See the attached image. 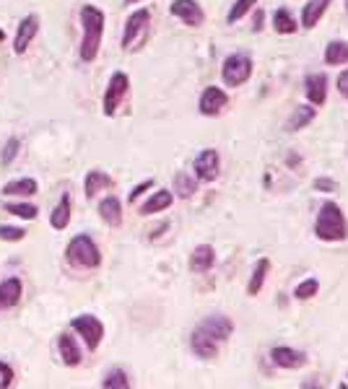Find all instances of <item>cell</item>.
<instances>
[{
    "label": "cell",
    "instance_id": "obj_30",
    "mask_svg": "<svg viewBox=\"0 0 348 389\" xmlns=\"http://www.w3.org/2000/svg\"><path fill=\"white\" fill-rule=\"evenodd\" d=\"M101 387H104V389H128L130 387L128 374L122 372V369H115V372H110L107 376H104Z\"/></svg>",
    "mask_w": 348,
    "mask_h": 389
},
{
    "label": "cell",
    "instance_id": "obj_38",
    "mask_svg": "<svg viewBox=\"0 0 348 389\" xmlns=\"http://www.w3.org/2000/svg\"><path fill=\"white\" fill-rule=\"evenodd\" d=\"M338 91H340L343 99H348V71H343L338 75Z\"/></svg>",
    "mask_w": 348,
    "mask_h": 389
},
{
    "label": "cell",
    "instance_id": "obj_32",
    "mask_svg": "<svg viewBox=\"0 0 348 389\" xmlns=\"http://www.w3.org/2000/svg\"><path fill=\"white\" fill-rule=\"evenodd\" d=\"M252 6H257V0H237V3L231 6V10H229V16H226V21H229V24H234V21H239L242 16H247Z\"/></svg>",
    "mask_w": 348,
    "mask_h": 389
},
{
    "label": "cell",
    "instance_id": "obj_21",
    "mask_svg": "<svg viewBox=\"0 0 348 389\" xmlns=\"http://www.w3.org/2000/svg\"><path fill=\"white\" fill-rule=\"evenodd\" d=\"M3 195H6V198H13V195H19V198L37 195V179H31V177H24V179L8 182V184L3 187Z\"/></svg>",
    "mask_w": 348,
    "mask_h": 389
},
{
    "label": "cell",
    "instance_id": "obj_26",
    "mask_svg": "<svg viewBox=\"0 0 348 389\" xmlns=\"http://www.w3.org/2000/svg\"><path fill=\"white\" fill-rule=\"evenodd\" d=\"M268 270H270V263H268L266 257H263V260L255 265V270H252V278H249V283H247V293H249V296H257V293H260L263 283H266Z\"/></svg>",
    "mask_w": 348,
    "mask_h": 389
},
{
    "label": "cell",
    "instance_id": "obj_25",
    "mask_svg": "<svg viewBox=\"0 0 348 389\" xmlns=\"http://www.w3.org/2000/svg\"><path fill=\"white\" fill-rule=\"evenodd\" d=\"M314 115H317V109H312V107H299V109H293V115L289 117V122H286V130H289V133L304 130V127H307V125L312 122V119H314Z\"/></svg>",
    "mask_w": 348,
    "mask_h": 389
},
{
    "label": "cell",
    "instance_id": "obj_19",
    "mask_svg": "<svg viewBox=\"0 0 348 389\" xmlns=\"http://www.w3.org/2000/svg\"><path fill=\"white\" fill-rule=\"evenodd\" d=\"M330 3H333V0H310V3L302 8V27L304 29L314 27V24L325 16V10H328Z\"/></svg>",
    "mask_w": 348,
    "mask_h": 389
},
{
    "label": "cell",
    "instance_id": "obj_11",
    "mask_svg": "<svg viewBox=\"0 0 348 389\" xmlns=\"http://www.w3.org/2000/svg\"><path fill=\"white\" fill-rule=\"evenodd\" d=\"M195 177L201 182H213L219 177V154L213 148H205L198 159H195Z\"/></svg>",
    "mask_w": 348,
    "mask_h": 389
},
{
    "label": "cell",
    "instance_id": "obj_10",
    "mask_svg": "<svg viewBox=\"0 0 348 389\" xmlns=\"http://www.w3.org/2000/svg\"><path fill=\"white\" fill-rule=\"evenodd\" d=\"M226 101H229V96H226V91L216 89V86H208V89L203 91L201 96V115H205V117H216L221 109L226 107Z\"/></svg>",
    "mask_w": 348,
    "mask_h": 389
},
{
    "label": "cell",
    "instance_id": "obj_20",
    "mask_svg": "<svg viewBox=\"0 0 348 389\" xmlns=\"http://www.w3.org/2000/svg\"><path fill=\"white\" fill-rule=\"evenodd\" d=\"M172 200H174V195L169 190H159V192H154L151 198L140 205V216H151V213H159V210H166L169 205H172Z\"/></svg>",
    "mask_w": 348,
    "mask_h": 389
},
{
    "label": "cell",
    "instance_id": "obj_23",
    "mask_svg": "<svg viewBox=\"0 0 348 389\" xmlns=\"http://www.w3.org/2000/svg\"><path fill=\"white\" fill-rule=\"evenodd\" d=\"M104 187H112V177H110V174L96 172V169L86 174V182H83V192H86V198H89V200L96 198V192L104 190Z\"/></svg>",
    "mask_w": 348,
    "mask_h": 389
},
{
    "label": "cell",
    "instance_id": "obj_5",
    "mask_svg": "<svg viewBox=\"0 0 348 389\" xmlns=\"http://www.w3.org/2000/svg\"><path fill=\"white\" fill-rule=\"evenodd\" d=\"M71 327L83 337V343H86L89 351H96V348H99L101 337H104V325H101L99 317H94V314H81V317H73Z\"/></svg>",
    "mask_w": 348,
    "mask_h": 389
},
{
    "label": "cell",
    "instance_id": "obj_7",
    "mask_svg": "<svg viewBox=\"0 0 348 389\" xmlns=\"http://www.w3.org/2000/svg\"><path fill=\"white\" fill-rule=\"evenodd\" d=\"M169 13L174 18H180L184 27H203V21H205V13L203 8L195 3V0H172V6H169Z\"/></svg>",
    "mask_w": 348,
    "mask_h": 389
},
{
    "label": "cell",
    "instance_id": "obj_13",
    "mask_svg": "<svg viewBox=\"0 0 348 389\" xmlns=\"http://www.w3.org/2000/svg\"><path fill=\"white\" fill-rule=\"evenodd\" d=\"M270 361H273L275 366H281V369H302L304 363H307V355H304L302 351H293V348L281 345V348H273V351H270Z\"/></svg>",
    "mask_w": 348,
    "mask_h": 389
},
{
    "label": "cell",
    "instance_id": "obj_28",
    "mask_svg": "<svg viewBox=\"0 0 348 389\" xmlns=\"http://www.w3.org/2000/svg\"><path fill=\"white\" fill-rule=\"evenodd\" d=\"M325 63L328 65H343L348 63V45L346 42H330L328 47H325Z\"/></svg>",
    "mask_w": 348,
    "mask_h": 389
},
{
    "label": "cell",
    "instance_id": "obj_3",
    "mask_svg": "<svg viewBox=\"0 0 348 389\" xmlns=\"http://www.w3.org/2000/svg\"><path fill=\"white\" fill-rule=\"evenodd\" d=\"M65 260L75 267H99L101 252L99 247L94 244V239L89 234H78L71 239V244L65 247Z\"/></svg>",
    "mask_w": 348,
    "mask_h": 389
},
{
    "label": "cell",
    "instance_id": "obj_6",
    "mask_svg": "<svg viewBox=\"0 0 348 389\" xmlns=\"http://www.w3.org/2000/svg\"><path fill=\"white\" fill-rule=\"evenodd\" d=\"M128 89H130V78L125 75V73H115V75L110 78V86H107V91H104V101H101V107H104V115H107V117H112V115L117 112L119 101L125 99Z\"/></svg>",
    "mask_w": 348,
    "mask_h": 389
},
{
    "label": "cell",
    "instance_id": "obj_15",
    "mask_svg": "<svg viewBox=\"0 0 348 389\" xmlns=\"http://www.w3.org/2000/svg\"><path fill=\"white\" fill-rule=\"evenodd\" d=\"M24 296V286H21V278H8V281L0 283V311L6 309H13Z\"/></svg>",
    "mask_w": 348,
    "mask_h": 389
},
{
    "label": "cell",
    "instance_id": "obj_41",
    "mask_svg": "<svg viewBox=\"0 0 348 389\" xmlns=\"http://www.w3.org/2000/svg\"><path fill=\"white\" fill-rule=\"evenodd\" d=\"M3 39H6V31H3V29H0V42H3Z\"/></svg>",
    "mask_w": 348,
    "mask_h": 389
},
{
    "label": "cell",
    "instance_id": "obj_27",
    "mask_svg": "<svg viewBox=\"0 0 348 389\" xmlns=\"http://www.w3.org/2000/svg\"><path fill=\"white\" fill-rule=\"evenodd\" d=\"M273 29L278 31V34H293V31L299 29V24L293 21V16L289 13V8H278L273 13Z\"/></svg>",
    "mask_w": 348,
    "mask_h": 389
},
{
    "label": "cell",
    "instance_id": "obj_9",
    "mask_svg": "<svg viewBox=\"0 0 348 389\" xmlns=\"http://www.w3.org/2000/svg\"><path fill=\"white\" fill-rule=\"evenodd\" d=\"M201 332L216 340V343H224V340H229L231 332H234V325H231L229 317H224V314H211V317H205L198 327Z\"/></svg>",
    "mask_w": 348,
    "mask_h": 389
},
{
    "label": "cell",
    "instance_id": "obj_2",
    "mask_svg": "<svg viewBox=\"0 0 348 389\" xmlns=\"http://www.w3.org/2000/svg\"><path fill=\"white\" fill-rule=\"evenodd\" d=\"M314 234H317V239H322V242H343L348 236L346 216H343L340 205H335L333 200H328L320 208V213H317Z\"/></svg>",
    "mask_w": 348,
    "mask_h": 389
},
{
    "label": "cell",
    "instance_id": "obj_24",
    "mask_svg": "<svg viewBox=\"0 0 348 389\" xmlns=\"http://www.w3.org/2000/svg\"><path fill=\"white\" fill-rule=\"evenodd\" d=\"M50 223H52V228H57V231L68 228V223H71V198H68V195H63L60 203L55 205L52 216H50Z\"/></svg>",
    "mask_w": 348,
    "mask_h": 389
},
{
    "label": "cell",
    "instance_id": "obj_16",
    "mask_svg": "<svg viewBox=\"0 0 348 389\" xmlns=\"http://www.w3.org/2000/svg\"><path fill=\"white\" fill-rule=\"evenodd\" d=\"M190 348H193V353L198 355V358H205V361H211V358L219 355V343L211 340V337L205 335V332H201V330H195L193 332V337H190Z\"/></svg>",
    "mask_w": 348,
    "mask_h": 389
},
{
    "label": "cell",
    "instance_id": "obj_17",
    "mask_svg": "<svg viewBox=\"0 0 348 389\" xmlns=\"http://www.w3.org/2000/svg\"><path fill=\"white\" fill-rule=\"evenodd\" d=\"M213 260H216V252H213L211 244L195 247L193 254H190V270H195V272H208L213 267Z\"/></svg>",
    "mask_w": 348,
    "mask_h": 389
},
{
    "label": "cell",
    "instance_id": "obj_12",
    "mask_svg": "<svg viewBox=\"0 0 348 389\" xmlns=\"http://www.w3.org/2000/svg\"><path fill=\"white\" fill-rule=\"evenodd\" d=\"M304 89H307V99L314 107H322L328 99V75L325 73H310L307 81H304Z\"/></svg>",
    "mask_w": 348,
    "mask_h": 389
},
{
    "label": "cell",
    "instance_id": "obj_37",
    "mask_svg": "<svg viewBox=\"0 0 348 389\" xmlns=\"http://www.w3.org/2000/svg\"><path fill=\"white\" fill-rule=\"evenodd\" d=\"M151 187H154V182L146 179V182H143V184H138L136 190L130 192V198H128V200H130V203H136V200L140 198V195H143V192H146V190H151Z\"/></svg>",
    "mask_w": 348,
    "mask_h": 389
},
{
    "label": "cell",
    "instance_id": "obj_14",
    "mask_svg": "<svg viewBox=\"0 0 348 389\" xmlns=\"http://www.w3.org/2000/svg\"><path fill=\"white\" fill-rule=\"evenodd\" d=\"M37 31H39V18L37 16H27L24 21H21L19 31H16V39H13V50H16V54L27 52L29 42L37 36Z\"/></svg>",
    "mask_w": 348,
    "mask_h": 389
},
{
    "label": "cell",
    "instance_id": "obj_29",
    "mask_svg": "<svg viewBox=\"0 0 348 389\" xmlns=\"http://www.w3.org/2000/svg\"><path fill=\"white\" fill-rule=\"evenodd\" d=\"M195 190H198V182H195V177H190V174H174V192L180 195V198H193Z\"/></svg>",
    "mask_w": 348,
    "mask_h": 389
},
{
    "label": "cell",
    "instance_id": "obj_36",
    "mask_svg": "<svg viewBox=\"0 0 348 389\" xmlns=\"http://www.w3.org/2000/svg\"><path fill=\"white\" fill-rule=\"evenodd\" d=\"M10 384H13V369L0 361V389H8Z\"/></svg>",
    "mask_w": 348,
    "mask_h": 389
},
{
    "label": "cell",
    "instance_id": "obj_1",
    "mask_svg": "<svg viewBox=\"0 0 348 389\" xmlns=\"http://www.w3.org/2000/svg\"><path fill=\"white\" fill-rule=\"evenodd\" d=\"M81 24H83L81 60L83 63H94L101 47V34H104V10H99L96 6H83Z\"/></svg>",
    "mask_w": 348,
    "mask_h": 389
},
{
    "label": "cell",
    "instance_id": "obj_31",
    "mask_svg": "<svg viewBox=\"0 0 348 389\" xmlns=\"http://www.w3.org/2000/svg\"><path fill=\"white\" fill-rule=\"evenodd\" d=\"M6 213H10V216H16V218H24V221H34L39 210L34 208V205H27V203H8V205H6Z\"/></svg>",
    "mask_w": 348,
    "mask_h": 389
},
{
    "label": "cell",
    "instance_id": "obj_22",
    "mask_svg": "<svg viewBox=\"0 0 348 389\" xmlns=\"http://www.w3.org/2000/svg\"><path fill=\"white\" fill-rule=\"evenodd\" d=\"M57 348H60V355H63L65 366H78L81 363V348H78V343L71 335H60Z\"/></svg>",
    "mask_w": 348,
    "mask_h": 389
},
{
    "label": "cell",
    "instance_id": "obj_4",
    "mask_svg": "<svg viewBox=\"0 0 348 389\" xmlns=\"http://www.w3.org/2000/svg\"><path fill=\"white\" fill-rule=\"evenodd\" d=\"M221 75H224V83H226V86H234V89H237V86L249 81V75H252V60L242 52L229 54V57L224 60Z\"/></svg>",
    "mask_w": 348,
    "mask_h": 389
},
{
    "label": "cell",
    "instance_id": "obj_42",
    "mask_svg": "<svg viewBox=\"0 0 348 389\" xmlns=\"http://www.w3.org/2000/svg\"><path fill=\"white\" fill-rule=\"evenodd\" d=\"M346 10H348V0H346Z\"/></svg>",
    "mask_w": 348,
    "mask_h": 389
},
{
    "label": "cell",
    "instance_id": "obj_35",
    "mask_svg": "<svg viewBox=\"0 0 348 389\" xmlns=\"http://www.w3.org/2000/svg\"><path fill=\"white\" fill-rule=\"evenodd\" d=\"M27 236L24 228H16V226H0V239L3 242H21Z\"/></svg>",
    "mask_w": 348,
    "mask_h": 389
},
{
    "label": "cell",
    "instance_id": "obj_34",
    "mask_svg": "<svg viewBox=\"0 0 348 389\" xmlns=\"http://www.w3.org/2000/svg\"><path fill=\"white\" fill-rule=\"evenodd\" d=\"M19 148H21V143H19V138H10L8 143H6V148H3V156H0V161H3V166H8L16 156H19Z\"/></svg>",
    "mask_w": 348,
    "mask_h": 389
},
{
    "label": "cell",
    "instance_id": "obj_43",
    "mask_svg": "<svg viewBox=\"0 0 348 389\" xmlns=\"http://www.w3.org/2000/svg\"><path fill=\"white\" fill-rule=\"evenodd\" d=\"M125 3H133V0H125Z\"/></svg>",
    "mask_w": 348,
    "mask_h": 389
},
{
    "label": "cell",
    "instance_id": "obj_18",
    "mask_svg": "<svg viewBox=\"0 0 348 389\" xmlns=\"http://www.w3.org/2000/svg\"><path fill=\"white\" fill-rule=\"evenodd\" d=\"M99 216L110 226H119L122 223V205H119V200L115 195H110V198H104L99 203Z\"/></svg>",
    "mask_w": 348,
    "mask_h": 389
},
{
    "label": "cell",
    "instance_id": "obj_8",
    "mask_svg": "<svg viewBox=\"0 0 348 389\" xmlns=\"http://www.w3.org/2000/svg\"><path fill=\"white\" fill-rule=\"evenodd\" d=\"M148 21H151V13H148L146 8L136 10V13L128 18V24H125V31H122V47H125V50H133V45H136L140 36L146 34Z\"/></svg>",
    "mask_w": 348,
    "mask_h": 389
},
{
    "label": "cell",
    "instance_id": "obj_33",
    "mask_svg": "<svg viewBox=\"0 0 348 389\" xmlns=\"http://www.w3.org/2000/svg\"><path fill=\"white\" fill-rule=\"evenodd\" d=\"M317 291H320V283L314 281V278H310V281H304V283H299V286H296L293 296H296L299 301H307V299H312Z\"/></svg>",
    "mask_w": 348,
    "mask_h": 389
},
{
    "label": "cell",
    "instance_id": "obj_39",
    "mask_svg": "<svg viewBox=\"0 0 348 389\" xmlns=\"http://www.w3.org/2000/svg\"><path fill=\"white\" fill-rule=\"evenodd\" d=\"M314 187H317V190H333V187H335V184H333V182H330V179H317V182H314Z\"/></svg>",
    "mask_w": 348,
    "mask_h": 389
},
{
    "label": "cell",
    "instance_id": "obj_40",
    "mask_svg": "<svg viewBox=\"0 0 348 389\" xmlns=\"http://www.w3.org/2000/svg\"><path fill=\"white\" fill-rule=\"evenodd\" d=\"M260 29H263V10L255 13V27H252V31H260Z\"/></svg>",
    "mask_w": 348,
    "mask_h": 389
}]
</instances>
